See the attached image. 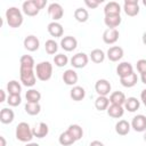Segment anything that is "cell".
Returning <instances> with one entry per match:
<instances>
[{
	"mask_svg": "<svg viewBox=\"0 0 146 146\" xmlns=\"http://www.w3.org/2000/svg\"><path fill=\"white\" fill-rule=\"evenodd\" d=\"M21 67H26V68H33L34 67V59L30 55H23L19 59Z\"/></svg>",
	"mask_w": 146,
	"mask_h": 146,
	"instance_id": "obj_36",
	"label": "cell"
},
{
	"mask_svg": "<svg viewBox=\"0 0 146 146\" xmlns=\"http://www.w3.org/2000/svg\"><path fill=\"white\" fill-rule=\"evenodd\" d=\"M0 140H1V146H6V139H5L3 136L0 137Z\"/></svg>",
	"mask_w": 146,
	"mask_h": 146,
	"instance_id": "obj_47",
	"label": "cell"
},
{
	"mask_svg": "<svg viewBox=\"0 0 146 146\" xmlns=\"http://www.w3.org/2000/svg\"><path fill=\"white\" fill-rule=\"evenodd\" d=\"M111 83L105 79H99L95 83V90L98 94V96H107L111 91Z\"/></svg>",
	"mask_w": 146,
	"mask_h": 146,
	"instance_id": "obj_9",
	"label": "cell"
},
{
	"mask_svg": "<svg viewBox=\"0 0 146 146\" xmlns=\"http://www.w3.org/2000/svg\"><path fill=\"white\" fill-rule=\"evenodd\" d=\"M108 99H110V103L113 104V105H121V106H123L127 98H125V95L123 92H121V91H114V92L111 94V96H110Z\"/></svg>",
	"mask_w": 146,
	"mask_h": 146,
	"instance_id": "obj_23",
	"label": "cell"
},
{
	"mask_svg": "<svg viewBox=\"0 0 146 146\" xmlns=\"http://www.w3.org/2000/svg\"><path fill=\"white\" fill-rule=\"evenodd\" d=\"M78 73L74 71V70H66L64 73H63V81L65 82V84L67 86H74L76 82H78Z\"/></svg>",
	"mask_w": 146,
	"mask_h": 146,
	"instance_id": "obj_17",
	"label": "cell"
},
{
	"mask_svg": "<svg viewBox=\"0 0 146 146\" xmlns=\"http://www.w3.org/2000/svg\"><path fill=\"white\" fill-rule=\"evenodd\" d=\"M132 72H133V67L129 62H122L116 67V74L120 78H124V76L131 74Z\"/></svg>",
	"mask_w": 146,
	"mask_h": 146,
	"instance_id": "obj_16",
	"label": "cell"
},
{
	"mask_svg": "<svg viewBox=\"0 0 146 146\" xmlns=\"http://www.w3.org/2000/svg\"><path fill=\"white\" fill-rule=\"evenodd\" d=\"M25 97H26L27 103H39V100L41 99V94H40V91H38L35 89H30V90H27Z\"/></svg>",
	"mask_w": 146,
	"mask_h": 146,
	"instance_id": "obj_35",
	"label": "cell"
},
{
	"mask_svg": "<svg viewBox=\"0 0 146 146\" xmlns=\"http://www.w3.org/2000/svg\"><path fill=\"white\" fill-rule=\"evenodd\" d=\"M106 111H107V114L111 117H113V119H120L124 114V108L121 105H113V104H111Z\"/></svg>",
	"mask_w": 146,
	"mask_h": 146,
	"instance_id": "obj_19",
	"label": "cell"
},
{
	"mask_svg": "<svg viewBox=\"0 0 146 146\" xmlns=\"http://www.w3.org/2000/svg\"><path fill=\"white\" fill-rule=\"evenodd\" d=\"M14 117H15V114H14L13 110L7 108V107L1 110V112H0V121H1V123H3V124L11 123L14 121Z\"/></svg>",
	"mask_w": 146,
	"mask_h": 146,
	"instance_id": "obj_24",
	"label": "cell"
},
{
	"mask_svg": "<svg viewBox=\"0 0 146 146\" xmlns=\"http://www.w3.org/2000/svg\"><path fill=\"white\" fill-rule=\"evenodd\" d=\"M48 14L54 19V22H57V21H59L63 17L64 10H63V7L59 3L52 2V3H50L48 6Z\"/></svg>",
	"mask_w": 146,
	"mask_h": 146,
	"instance_id": "obj_7",
	"label": "cell"
},
{
	"mask_svg": "<svg viewBox=\"0 0 146 146\" xmlns=\"http://www.w3.org/2000/svg\"><path fill=\"white\" fill-rule=\"evenodd\" d=\"M103 2V0H84V3H86V6L88 7V8H91V9H95V8H97L98 6H99V3H102Z\"/></svg>",
	"mask_w": 146,
	"mask_h": 146,
	"instance_id": "obj_41",
	"label": "cell"
},
{
	"mask_svg": "<svg viewBox=\"0 0 146 146\" xmlns=\"http://www.w3.org/2000/svg\"><path fill=\"white\" fill-rule=\"evenodd\" d=\"M137 81H138V76H137V74L135 72H132L131 74H129V75H127L124 78H120L121 84L123 87H125V88H131V87L136 86Z\"/></svg>",
	"mask_w": 146,
	"mask_h": 146,
	"instance_id": "obj_26",
	"label": "cell"
},
{
	"mask_svg": "<svg viewBox=\"0 0 146 146\" xmlns=\"http://www.w3.org/2000/svg\"><path fill=\"white\" fill-rule=\"evenodd\" d=\"M120 33L116 29H106L103 33V41L106 44H113L117 41Z\"/></svg>",
	"mask_w": 146,
	"mask_h": 146,
	"instance_id": "obj_11",
	"label": "cell"
},
{
	"mask_svg": "<svg viewBox=\"0 0 146 146\" xmlns=\"http://www.w3.org/2000/svg\"><path fill=\"white\" fill-rule=\"evenodd\" d=\"M121 16L120 15H112V16H105L104 23L108 29H116L121 24Z\"/></svg>",
	"mask_w": 146,
	"mask_h": 146,
	"instance_id": "obj_22",
	"label": "cell"
},
{
	"mask_svg": "<svg viewBox=\"0 0 146 146\" xmlns=\"http://www.w3.org/2000/svg\"><path fill=\"white\" fill-rule=\"evenodd\" d=\"M143 43L146 46V31H145L144 34H143Z\"/></svg>",
	"mask_w": 146,
	"mask_h": 146,
	"instance_id": "obj_48",
	"label": "cell"
},
{
	"mask_svg": "<svg viewBox=\"0 0 146 146\" xmlns=\"http://www.w3.org/2000/svg\"><path fill=\"white\" fill-rule=\"evenodd\" d=\"M78 46V41L74 36L72 35H67V36H64L62 40H60V47L65 50V51H73Z\"/></svg>",
	"mask_w": 146,
	"mask_h": 146,
	"instance_id": "obj_12",
	"label": "cell"
},
{
	"mask_svg": "<svg viewBox=\"0 0 146 146\" xmlns=\"http://www.w3.org/2000/svg\"><path fill=\"white\" fill-rule=\"evenodd\" d=\"M130 124H131V128L137 132L146 131V116L143 114H138L133 116Z\"/></svg>",
	"mask_w": 146,
	"mask_h": 146,
	"instance_id": "obj_8",
	"label": "cell"
},
{
	"mask_svg": "<svg viewBox=\"0 0 146 146\" xmlns=\"http://www.w3.org/2000/svg\"><path fill=\"white\" fill-rule=\"evenodd\" d=\"M32 131H33V136L34 137H36V138H43V137H46L48 135L49 128H48V125L44 122H40L35 128L32 129Z\"/></svg>",
	"mask_w": 146,
	"mask_h": 146,
	"instance_id": "obj_25",
	"label": "cell"
},
{
	"mask_svg": "<svg viewBox=\"0 0 146 146\" xmlns=\"http://www.w3.org/2000/svg\"><path fill=\"white\" fill-rule=\"evenodd\" d=\"M141 76H140V79H141V82L144 83V84H146V73H144V74H140Z\"/></svg>",
	"mask_w": 146,
	"mask_h": 146,
	"instance_id": "obj_46",
	"label": "cell"
},
{
	"mask_svg": "<svg viewBox=\"0 0 146 146\" xmlns=\"http://www.w3.org/2000/svg\"><path fill=\"white\" fill-rule=\"evenodd\" d=\"M67 131L73 136V138H74L75 140L81 139L82 136H83V130H82V128H81L79 124H71V125L68 127Z\"/></svg>",
	"mask_w": 146,
	"mask_h": 146,
	"instance_id": "obj_34",
	"label": "cell"
},
{
	"mask_svg": "<svg viewBox=\"0 0 146 146\" xmlns=\"http://www.w3.org/2000/svg\"><path fill=\"white\" fill-rule=\"evenodd\" d=\"M34 1H35V5L38 6V8H39L40 10L47 5V1H46V0H34Z\"/></svg>",
	"mask_w": 146,
	"mask_h": 146,
	"instance_id": "obj_42",
	"label": "cell"
},
{
	"mask_svg": "<svg viewBox=\"0 0 146 146\" xmlns=\"http://www.w3.org/2000/svg\"><path fill=\"white\" fill-rule=\"evenodd\" d=\"M7 103H8L9 106H13V107L18 106L22 103L21 95H9L8 98H7Z\"/></svg>",
	"mask_w": 146,
	"mask_h": 146,
	"instance_id": "obj_39",
	"label": "cell"
},
{
	"mask_svg": "<svg viewBox=\"0 0 146 146\" xmlns=\"http://www.w3.org/2000/svg\"><path fill=\"white\" fill-rule=\"evenodd\" d=\"M123 10L130 17L137 16L139 14L138 0H124V2H123Z\"/></svg>",
	"mask_w": 146,
	"mask_h": 146,
	"instance_id": "obj_5",
	"label": "cell"
},
{
	"mask_svg": "<svg viewBox=\"0 0 146 146\" xmlns=\"http://www.w3.org/2000/svg\"><path fill=\"white\" fill-rule=\"evenodd\" d=\"M106 55L111 62H119L123 57V49L119 46H113L108 48Z\"/></svg>",
	"mask_w": 146,
	"mask_h": 146,
	"instance_id": "obj_13",
	"label": "cell"
},
{
	"mask_svg": "<svg viewBox=\"0 0 146 146\" xmlns=\"http://www.w3.org/2000/svg\"><path fill=\"white\" fill-rule=\"evenodd\" d=\"M70 96L73 100L80 102L86 97V90H84V88H82L80 86H74L70 91Z\"/></svg>",
	"mask_w": 146,
	"mask_h": 146,
	"instance_id": "obj_21",
	"label": "cell"
},
{
	"mask_svg": "<svg viewBox=\"0 0 146 146\" xmlns=\"http://www.w3.org/2000/svg\"><path fill=\"white\" fill-rule=\"evenodd\" d=\"M15 136L22 143H29L34 137L31 127L26 122H21V123L17 124L16 131H15Z\"/></svg>",
	"mask_w": 146,
	"mask_h": 146,
	"instance_id": "obj_2",
	"label": "cell"
},
{
	"mask_svg": "<svg viewBox=\"0 0 146 146\" xmlns=\"http://www.w3.org/2000/svg\"><path fill=\"white\" fill-rule=\"evenodd\" d=\"M104 13H105V16L120 15V13H121V6L116 1H111V2L106 3V6L104 8Z\"/></svg>",
	"mask_w": 146,
	"mask_h": 146,
	"instance_id": "obj_18",
	"label": "cell"
},
{
	"mask_svg": "<svg viewBox=\"0 0 146 146\" xmlns=\"http://www.w3.org/2000/svg\"><path fill=\"white\" fill-rule=\"evenodd\" d=\"M35 75L40 81H48L52 75V65L47 60L36 64Z\"/></svg>",
	"mask_w": 146,
	"mask_h": 146,
	"instance_id": "obj_3",
	"label": "cell"
},
{
	"mask_svg": "<svg viewBox=\"0 0 146 146\" xmlns=\"http://www.w3.org/2000/svg\"><path fill=\"white\" fill-rule=\"evenodd\" d=\"M74 18L80 23H84L89 18V13L84 8H76L74 10Z\"/></svg>",
	"mask_w": 146,
	"mask_h": 146,
	"instance_id": "obj_31",
	"label": "cell"
},
{
	"mask_svg": "<svg viewBox=\"0 0 146 146\" xmlns=\"http://www.w3.org/2000/svg\"><path fill=\"white\" fill-rule=\"evenodd\" d=\"M24 48L27 49L29 51H35L39 49L40 46V41L35 35H27L24 39Z\"/></svg>",
	"mask_w": 146,
	"mask_h": 146,
	"instance_id": "obj_14",
	"label": "cell"
},
{
	"mask_svg": "<svg viewBox=\"0 0 146 146\" xmlns=\"http://www.w3.org/2000/svg\"><path fill=\"white\" fill-rule=\"evenodd\" d=\"M24 110L30 115H38L41 111V106L39 103H26Z\"/></svg>",
	"mask_w": 146,
	"mask_h": 146,
	"instance_id": "obj_33",
	"label": "cell"
},
{
	"mask_svg": "<svg viewBox=\"0 0 146 146\" xmlns=\"http://www.w3.org/2000/svg\"><path fill=\"white\" fill-rule=\"evenodd\" d=\"M47 30H48V33L51 36H55V38H60L64 33V29H63L62 24H59L58 22L49 23L48 26H47Z\"/></svg>",
	"mask_w": 146,
	"mask_h": 146,
	"instance_id": "obj_15",
	"label": "cell"
},
{
	"mask_svg": "<svg viewBox=\"0 0 146 146\" xmlns=\"http://www.w3.org/2000/svg\"><path fill=\"white\" fill-rule=\"evenodd\" d=\"M89 146H105V145H104L102 141H99V140H94V141L90 143Z\"/></svg>",
	"mask_w": 146,
	"mask_h": 146,
	"instance_id": "obj_44",
	"label": "cell"
},
{
	"mask_svg": "<svg viewBox=\"0 0 146 146\" xmlns=\"http://www.w3.org/2000/svg\"><path fill=\"white\" fill-rule=\"evenodd\" d=\"M144 140L146 141V131H145V133H144Z\"/></svg>",
	"mask_w": 146,
	"mask_h": 146,
	"instance_id": "obj_50",
	"label": "cell"
},
{
	"mask_svg": "<svg viewBox=\"0 0 146 146\" xmlns=\"http://www.w3.org/2000/svg\"><path fill=\"white\" fill-rule=\"evenodd\" d=\"M54 63H55L56 66L63 67V66H65V65L68 63V58H67V56L64 55V54H58V55H56V56L54 57Z\"/></svg>",
	"mask_w": 146,
	"mask_h": 146,
	"instance_id": "obj_38",
	"label": "cell"
},
{
	"mask_svg": "<svg viewBox=\"0 0 146 146\" xmlns=\"http://www.w3.org/2000/svg\"><path fill=\"white\" fill-rule=\"evenodd\" d=\"M22 9H23V13L27 16H36L40 11V9L38 8V6L35 5V1L34 0H27V1H24L23 5H22Z\"/></svg>",
	"mask_w": 146,
	"mask_h": 146,
	"instance_id": "obj_10",
	"label": "cell"
},
{
	"mask_svg": "<svg viewBox=\"0 0 146 146\" xmlns=\"http://www.w3.org/2000/svg\"><path fill=\"white\" fill-rule=\"evenodd\" d=\"M139 106H140V102L136 98V97H129L125 99V103H124V108L129 112H136L137 110H139Z\"/></svg>",
	"mask_w": 146,
	"mask_h": 146,
	"instance_id": "obj_27",
	"label": "cell"
},
{
	"mask_svg": "<svg viewBox=\"0 0 146 146\" xmlns=\"http://www.w3.org/2000/svg\"><path fill=\"white\" fill-rule=\"evenodd\" d=\"M110 106V99L106 96H98L95 100V107L98 111H105Z\"/></svg>",
	"mask_w": 146,
	"mask_h": 146,
	"instance_id": "obj_29",
	"label": "cell"
},
{
	"mask_svg": "<svg viewBox=\"0 0 146 146\" xmlns=\"http://www.w3.org/2000/svg\"><path fill=\"white\" fill-rule=\"evenodd\" d=\"M143 3H144V6H146V0H143Z\"/></svg>",
	"mask_w": 146,
	"mask_h": 146,
	"instance_id": "obj_51",
	"label": "cell"
},
{
	"mask_svg": "<svg viewBox=\"0 0 146 146\" xmlns=\"http://www.w3.org/2000/svg\"><path fill=\"white\" fill-rule=\"evenodd\" d=\"M19 78H21V82L25 87H33L36 82V75L33 68L19 67Z\"/></svg>",
	"mask_w": 146,
	"mask_h": 146,
	"instance_id": "obj_4",
	"label": "cell"
},
{
	"mask_svg": "<svg viewBox=\"0 0 146 146\" xmlns=\"http://www.w3.org/2000/svg\"><path fill=\"white\" fill-rule=\"evenodd\" d=\"M90 58L94 63L96 64H100L104 62L105 59V52L102 50V49H94L91 52H90Z\"/></svg>",
	"mask_w": 146,
	"mask_h": 146,
	"instance_id": "obj_32",
	"label": "cell"
},
{
	"mask_svg": "<svg viewBox=\"0 0 146 146\" xmlns=\"http://www.w3.org/2000/svg\"><path fill=\"white\" fill-rule=\"evenodd\" d=\"M6 21L10 27H13V29L19 27L23 24L22 11L17 7H9L6 10Z\"/></svg>",
	"mask_w": 146,
	"mask_h": 146,
	"instance_id": "obj_1",
	"label": "cell"
},
{
	"mask_svg": "<svg viewBox=\"0 0 146 146\" xmlns=\"http://www.w3.org/2000/svg\"><path fill=\"white\" fill-rule=\"evenodd\" d=\"M0 94H1L0 103H2V102H5V100H6V94H5V90H0Z\"/></svg>",
	"mask_w": 146,
	"mask_h": 146,
	"instance_id": "obj_45",
	"label": "cell"
},
{
	"mask_svg": "<svg viewBox=\"0 0 146 146\" xmlns=\"http://www.w3.org/2000/svg\"><path fill=\"white\" fill-rule=\"evenodd\" d=\"M130 129H131V124H130L128 121H125V120H120V121L116 122V124H115V131H116V133L120 135V136H125V135H128L129 131H130Z\"/></svg>",
	"mask_w": 146,
	"mask_h": 146,
	"instance_id": "obj_20",
	"label": "cell"
},
{
	"mask_svg": "<svg viewBox=\"0 0 146 146\" xmlns=\"http://www.w3.org/2000/svg\"><path fill=\"white\" fill-rule=\"evenodd\" d=\"M137 70L140 74L146 73V59H139L137 62Z\"/></svg>",
	"mask_w": 146,
	"mask_h": 146,
	"instance_id": "obj_40",
	"label": "cell"
},
{
	"mask_svg": "<svg viewBox=\"0 0 146 146\" xmlns=\"http://www.w3.org/2000/svg\"><path fill=\"white\" fill-rule=\"evenodd\" d=\"M7 91L9 95H21L22 87L16 80H11L7 83Z\"/></svg>",
	"mask_w": 146,
	"mask_h": 146,
	"instance_id": "obj_30",
	"label": "cell"
},
{
	"mask_svg": "<svg viewBox=\"0 0 146 146\" xmlns=\"http://www.w3.org/2000/svg\"><path fill=\"white\" fill-rule=\"evenodd\" d=\"M140 99H141L143 104L146 106V89H144V90L141 91V94H140Z\"/></svg>",
	"mask_w": 146,
	"mask_h": 146,
	"instance_id": "obj_43",
	"label": "cell"
},
{
	"mask_svg": "<svg viewBox=\"0 0 146 146\" xmlns=\"http://www.w3.org/2000/svg\"><path fill=\"white\" fill-rule=\"evenodd\" d=\"M89 62V57L84 52H78L72 56L71 58V65L74 68H82L84 67Z\"/></svg>",
	"mask_w": 146,
	"mask_h": 146,
	"instance_id": "obj_6",
	"label": "cell"
},
{
	"mask_svg": "<svg viewBox=\"0 0 146 146\" xmlns=\"http://www.w3.org/2000/svg\"><path fill=\"white\" fill-rule=\"evenodd\" d=\"M58 141H59V144L63 145V146H70V145L74 144L76 140H75V139L73 138V136L66 130V131H64V132H62V133L59 135Z\"/></svg>",
	"mask_w": 146,
	"mask_h": 146,
	"instance_id": "obj_28",
	"label": "cell"
},
{
	"mask_svg": "<svg viewBox=\"0 0 146 146\" xmlns=\"http://www.w3.org/2000/svg\"><path fill=\"white\" fill-rule=\"evenodd\" d=\"M44 49H46V52H47V54L54 55V54L57 52V50H58V44H57V42H56L55 40L49 39V40H47L46 43H44Z\"/></svg>",
	"mask_w": 146,
	"mask_h": 146,
	"instance_id": "obj_37",
	"label": "cell"
},
{
	"mask_svg": "<svg viewBox=\"0 0 146 146\" xmlns=\"http://www.w3.org/2000/svg\"><path fill=\"white\" fill-rule=\"evenodd\" d=\"M25 146H40V145L36 144V143H29V144H26Z\"/></svg>",
	"mask_w": 146,
	"mask_h": 146,
	"instance_id": "obj_49",
	"label": "cell"
}]
</instances>
